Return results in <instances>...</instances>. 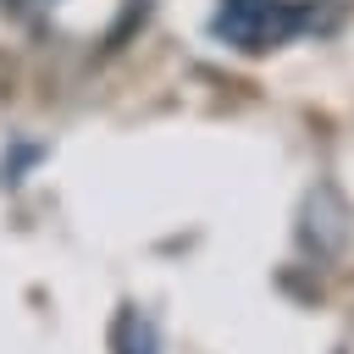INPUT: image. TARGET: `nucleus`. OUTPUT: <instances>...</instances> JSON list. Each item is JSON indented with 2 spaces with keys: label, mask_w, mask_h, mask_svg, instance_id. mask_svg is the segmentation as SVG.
I'll use <instances>...</instances> for the list:
<instances>
[{
  "label": "nucleus",
  "mask_w": 354,
  "mask_h": 354,
  "mask_svg": "<svg viewBox=\"0 0 354 354\" xmlns=\"http://www.w3.org/2000/svg\"><path fill=\"white\" fill-rule=\"evenodd\" d=\"M304 17L282 0H221V17H216V33L232 39L238 50H271L282 44Z\"/></svg>",
  "instance_id": "nucleus-1"
}]
</instances>
